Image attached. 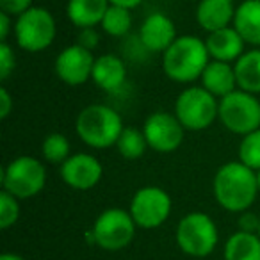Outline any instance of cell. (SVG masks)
Listing matches in <instances>:
<instances>
[{"mask_svg":"<svg viewBox=\"0 0 260 260\" xmlns=\"http://www.w3.org/2000/svg\"><path fill=\"white\" fill-rule=\"evenodd\" d=\"M212 192L221 209L234 214L244 212L260 194L256 171L249 170L241 160L223 164L214 175Z\"/></svg>","mask_w":260,"mask_h":260,"instance_id":"1","label":"cell"},{"mask_svg":"<svg viewBox=\"0 0 260 260\" xmlns=\"http://www.w3.org/2000/svg\"><path fill=\"white\" fill-rule=\"evenodd\" d=\"M210 54L207 43L198 36H178L170 48L162 54V70L168 79L178 84H189L202 79Z\"/></svg>","mask_w":260,"mask_h":260,"instance_id":"2","label":"cell"},{"mask_svg":"<svg viewBox=\"0 0 260 260\" xmlns=\"http://www.w3.org/2000/svg\"><path fill=\"white\" fill-rule=\"evenodd\" d=\"M123 128L125 125L119 112L104 104H91L84 107L75 121V130L80 141L94 150L116 146Z\"/></svg>","mask_w":260,"mask_h":260,"instance_id":"3","label":"cell"},{"mask_svg":"<svg viewBox=\"0 0 260 260\" xmlns=\"http://www.w3.org/2000/svg\"><path fill=\"white\" fill-rule=\"evenodd\" d=\"M175 239L182 253L192 258H205L216 249L219 232L209 214L189 212L178 221Z\"/></svg>","mask_w":260,"mask_h":260,"instance_id":"4","label":"cell"},{"mask_svg":"<svg viewBox=\"0 0 260 260\" xmlns=\"http://www.w3.org/2000/svg\"><path fill=\"white\" fill-rule=\"evenodd\" d=\"M47 184V168L43 160L30 155H20L9 160L2 171V187L18 200H29L40 194Z\"/></svg>","mask_w":260,"mask_h":260,"instance_id":"5","label":"cell"},{"mask_svg":"<svg viewBox=\"0 0 260 260\" xmlns=\"http://www.w3.org/2000/svg\"><path fill=\"white\" fill-rule=\"evenodd\" d=\"M15 40L22 50L25 52H43L50 48L54 43L55 34H57V25L55 18L48 9L32 6L16 16L15 22Z\"/></svg>","mask_w":260,"mask_h":260,"instance_id":"6","label":"cell"},{"mask_svg":"<svg viewBox=\"0 0 260 260\" xmlns=\"http://www.w3.org/2000/svg\"><path fill=\"white\" fill-rule=\"evenodd\" d=\"M217 119L232 134L246 136L260 128V102L256 94L235 89L219 98Z\"/></svg>","mask_w":260,"mask_h":260,"instance_id":"7","label":"cell"},{"mask_svg":"<svg viewBox=\"0 0 260 260\" xmlns=\"http://www.w3.org/2000/svg\"><path fill=\"white\" fill-rule=\"evenodd\" d=\"M219 100L202 86L185 87L175 102V116L185 130H205L217 119Z\"/></svg>","mask_w":260,"mask_h":260,"instance_id":"8","label":"cell"},{"mask_svg":"<svg viewBox=\"0 0 260 260\" xmlns=\"http://www.w3.org/2000/svg\"><path fill=\"white\" fill-rule=\"evenodd\" d=\"M136 228L138 224L128 210L107 209L94 219L91 241L105 251H121L134 241Z\"/></svg>","mask_w":260,"mask_h":260,"instance_id":"9","label":"cell"},{"mask_svg":"<svg viewBox=\"0 0 260 260\" xmlns=\"http://www.w3.org/2000/svg\"><path fill=\"white\" fill-rule=\"evenodd\" d=\"M173 202L168 191L157 185H145L138 189L130 202V216L134 217L138 228L153 230L159 228L171 216Z\"/></svg>","mask_w":260,"mask_h":260,"instance_id":"10","label":"cell"},{"mask_svg":"<svg viewBox=\"0 0 260 260\" xmlns=\"http://www.w3.org/2000/svg\"><path fill=\"white\" fill-rule=\"evenodd\" d=\"M143 134L148 143V148L159 153H171L180 148L184 143L185 128L175 112L157 111L152 112L143 123Z\"/></svg>","mask_w":260,"mask_h":260,"instance_id":"11","label":"cell"},{"mask_svg":"<svg viewBox=\"0 0 260 260\" xmlns=\"http://www.w3.org/2000/svg\"><path fill=\"white\" fill-rule=\"evenodd\" d=\"M94 55L79 43L70 45L59 52L54 62L55 75L68 86H82L93 75Z\"/></svg>","mask_w":260,"mask_h":260,"instance_id":"12","label":"cell"},{"mask_svg":"<svg viewBox=\"0 0 260 260\" xmlns=\"http://www.w3.org/2000/svg\"><path fill=\"white\" fill-rule=\"evenodd\" d=\"M104 166L91 153H73L61 164V178L68 187L75 191H89L102 180Z\"/></svg>","mask_w":260,"mask_h":260,"instance_id":"13","label":"cell"},{"mask_svg":"<svg viewBox=\"0 0 260 260\" xmlns=\"http://www.w3.org/2000/svg\"><path fill=\"white\" fill-rule=\"evenodd\" d=\"M177 27L164 13H152L139 27V40L152 54H164L177 40Z\"/></svg>","mask_w":260,"mask_h":260,"instance_id":"14","label":"cell"},{"mask_svg":"<svg viewBox=\"0 0 260 260\" xmlns=\"http://www.w3.org/2000/svg\"><path fill=\"white\" fill-rule=\"evenodd\" d=\"M91 80L105 93H118L126 82V64L114 54H102L94 59Z\"/></svg>","mask_w":260,"mask_h":260,"instance_id":"15","label":"cell"},{"mask_svg":"<svg viewBox=\"0 0 260 260\" xmlns=\"http://www.w3.org/2000/svg\"><path fill=\"white\" fill-rule=\"evenodd\" d=\"M207 50L210 54V59L223 62H235L244 54V40L241 34L234 29V25L224 27V29L214 30L205 40Z\"/></svg>","mask_w":260,"mask_h":260,"instance_id":"16","label":"cell"},{"mask_svg":"<svg viewBox=\"0 0 260 260\" xmlns=\"http://www.w3.org/2000/svg\"><path fill=\"white\" fill-rule=\"evenodd\" d=\"M234 0H200L196 8V22L207 32L224 29L234 23L235 16Z\"/></svg>","mask_w":260,"mask_h":260,"instance_id":"17","label":"cell"},{"mask_svg":"<svg viewBox=\"0 0 260 260\" xmlns=\"http://www.w3.org/2000/svg\"><path fill=\"white\" fill-rule=\"evenodd\" d=\"M200 80H202V87H205L216 98H223L226 94H230L232 91L239 89L235 68L232 62L210 59V62L207 64L205 72L202 73V79Z\"/></svg>","mask_w":260,"mask_h":260,"instance_id":"18","label":"cell"},{"mask_svg":"<svg viewBox=\"0 0 260 260\" xmlns=\"http://www.w3.org/2000/svg\"><path fill=\"white\" fill-rule=\"evenodd\" d=\"M109 0H68L66 16L77 29L96 27L109 9Z\"/></svg>","mask_w":260,"mask_h":260,"instance_id":"19","label":"cell"},{"mask_svg":"<svg viewBox=\"0 0 260 260\" xmlns=\"http://www.w3.org/2000/svg\"><path fill=\"white\" fill-rule=\"evenodd\" d=\"M234 29L241 34L246 45L260 47V0H244L237 6Z\"/></svg>","mask_w":260,"mask_h":260,"instance_id":"20","label":"cell"},{"mask_svg":"<svg viewBox=\"0 0 260 260\" xmlns=\"http://www.w3.org/2000/svg\"><path fill=\"white\" fill-rule=\"evenodd\" d=\"M237 87L251 94H260V48L248 50L234 62Z\"/></svg>","mask_w":260,"mask_h":260,"instance_id":"21","label":"cell"},{"mask_svg":"<svg viewBox=\"0 0 260 260\" xmlns=\"http://www.w3.org/2000/svg\"><path fill=\"white\" fill-rule=\"evenodd\" d=\"M224 260H260L258 234L237 230L228 237L223 249Z\"/></svg>","mask_w":260,"mask_h":260,"instance_id":"22","label":"cell"},{"mask_svg":"<svg viewBox=\"0 0 260 260\" xmlns=\"http://www.w3.org/2000/svg\"><path fill=\"white\" fill-rule=\"evenodd\" d=\"M132 9L121 6H109L100 27L111 38H125L132 29Z\"/></svg>","mask_w":260,"mask_h":260,"instance_id":"23","label":"cell"},{"mask_svg":"<svg viewBox=\"0 0 260 260\" xmlns=\"http://www.w3.org/2000/svg\"><path fill=\"white\" fill-rule=\"evenodd\" d=\"M146 148H148V143H146L145 134H143V130L136 128V126H125L116 143L118 153L126 160L139 159L146 152Z\"/></svg>","mask_w":260,"mask_h":260,"instance_id":"24","label":"cell"},{"mask_svg":"<svg viewBox=\"0 0 260 260\" xmlns=\"http://www.w3.org/2000/svg\"><path fill=\"white\" fill-rule=\"evenodd\" d=\"M41 155L47 162L50 164H59L68 160V157L72 155V148H70V141L64 134H48L41 143Z\"/></svg>","mask_w":260,"mask_h":260,"instance_id":"25","label":"cell"},{"mask_svg":"<svg viewBox=\"0 0 260 260\" xmlns=\"http://www.w3.org/2000/svg\"><path fill=\"white\" fill-rule=\"evenodd\" d=\"M239 160L249 170H260V128L251 132V134L242 136L241 145H239Z\"/></svg>","mask_w":260,"mask_h":260,"instance_id":"26","label":"cell"},{"mask_svg":"<svg viewBox=\"0 0 260 260\" xmlns=\"http://www.w3.org/2000/svg\"><path fill=\"white\" fill-rule=\"evenodd\" d=\"M20 219V203L18 198L9 194L8 191L0 192V228L8 230Z\"/></svg>","mask_w":260,"mask_h":260,"instance_id":"27","label":"cell"},{"mask_svg":"<svg viewBox=\"0 0 260 260\" xmlns=\"http://www.w3.org/2000/svg\"><path fill=\"white\" fill-rule=\"evenodd\" d=\"M16 68V55L8 41H0V79L8 80Z\"/></svg>","mask_w":260,"mask_h":260,"instance_id":"28","label":"cell"},{"mask_svg":"<svg viewBox=\"0 0 260 260\" xmlns=\"http://www.w3.org/2000/svg\"><path fill=\"white\" fill-rule=\"evenodd\" d=\"M32 8V0H0V11L11 16H20Z\"/></svg>","mask_w":260,"mask_h":260,"instance_id":"29","label":"cell"},{"mask_svg":"<svg viewBox=\"0 0 260 260\" xmlns=\"http://www.w3.org/2000/svg\"><path fill=\"white\" fill-rule=\"evenodd\" d=\"M77 43H79L80 47H84V48H87V50L93 52L94 48L98 47V43H100V34H98L96 27L80 29L79 38H77Z\"/></svg>","mask_w":260,"mask_h":260,"instance_id":"30","label":"cell"},{"mask_svg":"<svg viewBox=\"0 0 260 260\" xmlns=\"http://www.w3.org/2000/svg\"><path fill=\"white\" fill-rule=\"evenodd\" d=\"M237 226L241 232H249V234H258V228H260V217H256V214L253 212H244L239 214L237 217Z\"/></svg>","mask_w":260,"mask_h":260,"instance_id":"31","label":"cell"},{"mask_svg":"<svg viewBox=\"0 0 260 260\" xmlns=\"http://www.w3.org/2000/svg\"><path fill=\"white\" fill-rule=\"evenodd\" d=\"M13 105L15 104H13V98H11V94H9V91L6 89V87H2V89H0V118L6 119L11 114Z\"/></svg>","mask_w":260,"mask_h":260,"instance_id":"32","label":"cell"},{"mask_svg":"<svg viewBox=\"0 0 260 260\" xmlns=\"http://www.w3.org/2000/svg\"><path fill=\"white\" fill-rule=\"evenodd\" d=\"M11 34V15L0 11V41H8Z\"/></svg>","mask_w":260,"mask_h":260,"instance_id":"33","label":"cell"},{"mask_svg":"<svg viewBox=\"0 0 260 260\" xmlns=\"http://www.w3.org/2000/svg\"><path fill=\"white\" fill-rule=\"evenodd\" d=\"M109 4L121 6V8H126V9H136L143 4V0H109Z\"/></svg>","mask_w":260,"mask_h":260,"instance_id":"34","label":"cell"},{"mask_svg":"<svg viewBox=\"0 0 260 260\" xmlns=\"http://www.w3.org/2000/svg\"><path fill=\"white\" fill-rule=\"evenodd\" d=\"M0 260H25L22 255H16V253H2Z\"/></svg>","mask_w":260,"mask_h":260,"instance_id":"35","label":"cell"},{"mask_svg":"<svg viewBox=\"0 0 260 260\" xmlns=\"http://www.w3.org/2000/svg\"><path fill=\"white\" fill-rule=\"evenodd\" d=\"M256 184H258V192H260V170L256 171Z\"/></svg>","mask_w":260,"mask_h":260,"instance_id":"36","label":"cell"},{"mask_svg":"<svg viewBox=\"0 0 260 260\" xmlns=\"http://www.w3.org/2000/svg\"><path fill=\"white\" fill-rule=\"evenodd\" d=\"M258 237H260V228H258Z\"/></svg>","mask_w":260,"mask_h":260,"instance_id":"37","label":"cell"}]
</instances>
